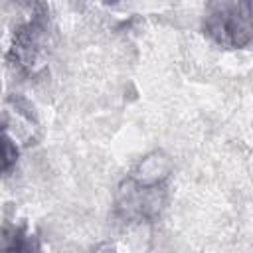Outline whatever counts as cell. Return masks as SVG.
Segmentation results:
<instances>
[{
    "label": "cell",
    "mask_w": 253,
    "mask_h": 253,
    "mask_svg": "<svg viewBox=\"0 0 253 253\" xmlns=\"http://www.w3.org/2000/svg\"><path fill=\"white\" fill-rule=\"evenodd\" d=\"M204 34L217 45L233 49L251 42V2H211L202 18Z\"/></svg>",
    "instance_id": "obj_1"
},
{
    "label": "cell",
    "mask_w": 253,
    "mask_h": 253,
    "mask_svg": "<svg viewBox=\"0 0 253 253\" xmlns=\"http://www.w3.org/2000/svg\"><path fill=\"white\" fill-rule=\"evenodd\" d=\"M40 16L42 14L32 16V20L22 24L14 34L10 55H12L14 65L26 71H32L40 63V57L45 51L47 26H45V20Z\"/></svg>",
    "instance_id": "obj_2"
},
{
    "label": "cell",
    "mask_w": 253,
    "mask_h": 253,
    "mask_svg": "<svg viewBox=\"0 0 253 253\" xmlns=\"http://www.w3.org/2000/svg\"><path fill=\"white\" fill-rule=\"evenodd\" d=\"M0 253H42V243L28 225H10L0 235Z\"/></svg>",
    "instance_id": "obj_3"
},
{
    "label": "cell",
    "mask_w": 253,
    "mask_h": 253,
    "mask_svg": "<svg viewBox=\"0 0 253 253\" xmlns=\"http://www.w3.org/2000/svg\"><path fill=\"white\" fill-rule=\"evenodd\" d=\"M18 162V146L14 138L0 128V174H6Z\"/></svg>",
    "instance_id": "obj_4"
}]
</instances>
